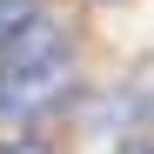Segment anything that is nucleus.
Returning a JSON list of instances; mask_svg holds the SVG:
<instances>
[{"label": "nucleus", "mask_w": 154, "mask_h": 154, "mask_svg": "<svg viewBox=\"0 0 154 154\" xmlns=\"http://www.w3.org/2000/svg\"><path fill=\"white\" fill-rule=\"evenodd\" d=\"M34 7H40V0H0V34H14L20 20L34 14Z\"/></svg>", "instance_id": "2"}, {"label": "nucleus", "mask_w": 154, "mask_h": 154, "mask_svg": "<svg viewBox=\"0 0 154 154\" xmlns=\"http://www.w3.org/2000/svg\"><path fill=\"white\" fill-rule=\"evenodd\" d=\"M134 154H154V147H134Z\"/></svg>", "instance_id": "4"}, {"label": "nucleus", "mask_w": 154, "mask_h": 154, "mask_svg": "<svg viewBox=\"0 0 154 154\" xmlns=\"http://www.w3.org/2000/svg\"><path fill=\"white\" fill-rule=\"evenodd\" d=\"M67 87H74V47L60 34V20H47L34 7L14 34H0V121L27 127L47 107H60Z\"/></svg>", "instance_id": "1"}, {"label": "nucleus", "mask_w": 154, "mask_h": 154, "mask_svg": "<svg viewBox=\"0 0 154 154\" xmlns=\"http://www.w3.org/2000/svg\"><path fill=\"white\" fill-rule=\"evenodd\" d=\"M0 154H54L40 134H14V141H0Z\"/></svg>", "instance_id": "3"}]
</instances>
